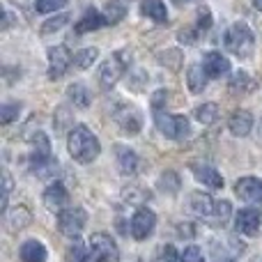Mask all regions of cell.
Listing matches in <instances>:
<instances>
[{"mask_svg":"<svg viewBox=\"0 0 262 262\" xmlns=\"http://www.w3.org/2000/svg\"><path fill=\"white\" fill-rule=\"evenodd\" d=\"M113 118L120 124V129L127 131V134H138L140 127H143V118H140L138 108H134V106H118Z\"/></svg>","mask_w":262,"mask_h":262,"instance_id":"9","label":"cell"},{"mask_svg":"<svg viewBox=\"0 0 262 262\" xmlns=\"http://www.w3.org/2000/svg\"><path fill=\"white\" fill-rule=\"evenodd\" d=\"M177 3H182V0H177Z\"/></svg>","mask_w":262,"mask_h":262,"instance_id":"42","label":"cell"},{"mask_svg":"<svg viewBox=\"0 0 262 262\" xmlns=\"http://www.w3.org/2000/svg\"><path fill=\"white\" fill-rule=\"evenodd\" d=\"M258 262H262V260H258Z\"/></svg>","mask_w":262,"mask_h":262,"instance_id":"43","label":"cell"},{"mask_svg":"<svg viewBox=\"0 0 262 262\" xmlns=\"http://www.w3.org/2000/svg\"><path fill=\"white\" fill-rule=\"evenodd\" d=\"M166 99H168V92L166 90L154 92V95H152V108L154 111H161V106L166 104Z\"/></svg>","mask_w":262,"mask_h":262,"instance_id":"39","label":"cell"},{"mask_svg":"<svg viewBox=\"0 0 262 262\" xmlns=\"http://www.w3.org/2000/svg\"><path fill=\"white\" fill-rule=\"evenodd\" d=\"M67 203H69V193H67V189H64L60 182L51 184L49 189L44 191V205H46V209H49V212H55V214L64 212Z\"/></svg>","mask_w":262,"mask_h":262,"instance_id":"12","label":"cell"},{"mask_svg":"<svg viewBox=\"0 0 262 262\" xmlns=\"http://www.w3.org/2000/svg\"><path fill=\"white\" fill-rule=\"evenodd\" d=\"M90 258L92 262H118L120 260L118 244L111 239V235L97 232V235L90 237Z\"/></svg>","mask_w":262,"mask_h":262,"instance_id":"5","label":"cell"},{"mask_svg":"<svg viewBox=\"0 0 262 262\" xmlns=\"http://www.w3.org/2000/svg\"><path fill=\"white\" fill-rule=\"evenodd\" d=\"M69 253H72V255H69V258H72V262H88V260H92L90 253H85V249H83V246H78V244L74 246Z\"/></svg>","mask_w":262,"mask_h":262,"instance_id":"37","label":"cell"},{"mask_svg":"<svg viewBox=\"0 0 262 262\" xmlns=\"http://www.w3.org/2000/svg\"><path fill=\"white\" fill-rule=\"evenodd\" d=\"M58 228L64 237L69 239H78L85 228V212L81 207H72V209H64V212L58 214Z\"/></svg>","mask_w":262,"mask_h":262,"instance_id":"6","label":"cell"},{"mask_svg":"<svg viewBox=\"0 0 262 262\" xmlns=\"http://www.w3.org/2000/svg\"><path fill=\"white\" fill-rule=\"evenodd\" d=\"M140 12H143L145 16H149L152 21H157V23H166L168 21V12H166L163 0H143Z\"/></svg>","mask_w":262,"mask_h":262,"instance_id":"23","label":"cell"},{"mask_svg":"<svg viewBox=\"0 0 262 262\" xmlns=\"http://www.w3.org/2000/svg\"><path fill=\"white\" fill-rule=\"evenodd\" d=\"M191 209H193L195 216H200V219H212V221H214L216 203H214L212 195H207V193H193V195H191Z\"/></svg>","mask_w":262,"mask_h":262,"instance_id":"18","label":"cell"},{"mask_svg":"<svg viewBox=\"0 0 262 262\" xmlns=\"http://www.w3.org/2000/svg\"><path fill=\"white\" fill-rule=\"evenodd\" d=\"M69 0H37L35 3V9L39 14H49V12H58V9L67 7Z\"/></svg>","mask_w":262,"mask_h":262,"instance_id":"30","label":"cell"},{"mask_svg":"<svg viewBox=\"0 0 262 262\" xmlns=\"http://www.w3.org/2000/svg\"><path fill=\"white\" fill-rule=\"evenodd\" d=\"M193 115H195V120H198L200 124H214L216 122V118H219V106L209 101V104L198 106Z\"/></svg>","mask_w":262,"mask_h":262,"instance_id":"26","label":"cell"},{"mask_svg":"<svg viewBox=\"0 0 262 262\" xmlns=\"http://www.w3.org/2000/svg\"><path fill=\"white\" fill-rule=\"evenodd\" d=\"M104 16H106V23H108V26H115V23H120L124 16H127V7H124L120 0H111V3H106V7H104Z\"/></svg>","mask_w":262,"mask_h":262,"instance_id":"25","label":"cell"},{"mask_svg":"<svg viewBox=\"0 0 262 262\" xmlns=\"http://www.w3.org/2000/svg\"><path fill=\"white\" fill-rule=\"evenodd\" d=\"M18 255H21L23 262H46L44 244H39V242H35V239L26 242V244L21 246V251H18Z\"/></svg>","mask_w":262,"mask_h":262,"instance_id":"22","label":"cell"},{"mask_svg":"<svg viewBox=\"0 0 262 262\" xmlns=\"http://www.w3.org/2000/svg\"><path fill=\"white\" fill-rule=\"evenodd\" d=\"M235 193L246 203L262 205V180H258V177H242L235 184Z\"/></svg>","mask_w":262,"mask_h":262,"instance_id":"10","label":"cell"},{"mask_svg":"<svg viewBox=\"0 0 262 262\" xmlns=\"http://www.w3.org/2000/svg\"><path fill=\"white\" fill-rule=\"evenodd\" d=\"M64 23H69V16H67V14H60V16H55V18H49V21L44 23V28H41V32H44V35L55 32V30H60Z\"/></svg>","mask_w":262,"mask_h":262,"instance_id":"33","label":"cell"},{"mask_svg":"<svg viewBox=\"0 0 262 262\" xmlns=\"http://www.w3.org/2000/svg\"><path fill=\"white\" fill-rule=\"evenodd\" d=\"M154 226H157V216L154 212H149L147 207H140L138 212L131 216V237L138 242L147 239L154 232Z\"/></svg>","mask_w":262,"mask_h":262,"instance_id":"8","label":"cell"},{"mask_svg":"<svg viewBox=\"0 0 262 262\" xmlns=\"http://www.w3.org/2000/svg\"><path fill=\"white\" fill-rule=\"evenodd\" d=\"M253 5H255V7H258L260 12H262V0H253Z\"/></svg>","mask_w":262,"mask_h":262,"instance_id":"41","label":"cell"},{"mask_svg":"<svg viewBox=\"0 0 262 262\" xmlns=\"http://www.w3.org/2000/svg\"><path fill=\"white\" fill-rule=\"evenodd\" d=\"M18 113H21V104H5L3 108H0V122L9 124L12 120L18 118Z\"/></svg>","mask_w":262,"mask_h":262,"instance_id":"31","label":"cell"},{"mask_svg":"<svg viewBox=\"0 0 262 262\" xmlns=\"http://www.w3.org/2000/svg\"><path fill=\"white\" fill-rule=\"evenodd\" d=\"M129 58H131L129 51H118V53H113L104 64H101L99 85L104 88V90H111V88L120 81V76L124 74V69L129 67Z\"/></svg>","mask_w":262,"mask_h":262,"instance_id":"3","label":"cell"},{"mask_svg":"<svg viewBox=\"0 0 262 262\" xmlns=\"http://www.w3.org/2000/svg\"><path fill=\"white\" fill-rule=\"evenodd\" d=\"M67 97L74 106H78V108H88V106H90V92H88V88L83 85V83H74V85H69Z\"/></svg>","mask_w":262,"mask_h":262,"instance_id":"24","label":"cell"},{"mask_svg":"<svg viewBox=\"0 0 262 262\" xmlns=\"http://www.w3.org/2000/svg\"><path fill=\"white\" fill-rule=\"evenodd\" d=\"M157 262H177V253L172 246H163L157 255Z\"/></svg>","mask_w":262,"mask_h":262,"instance_id":"36","label":"cell"},{"mask_svg":"<svg viewBox=\"0 0 262 262\" xmlns=\"http://www.w3.org/2000/svg\"><path fill=\"white\" fill-rule=\"evenodd\" d=\"M115 157H118V168L122 175H136V170H138V157H136L134 149L124 147V145H118L115 147Z\"/></svg>","mask_w":262,"mask_h":262,"instance_id":"17","label":"cell"},{"mask_svg":"<svg viewBox=\"0 0 262 262\" xmlns=\"http://www.w3.org/2000/svg\"><path fill=\"white\" fill-rule=\"evenodd\" d=\"M108 26L106 23V16L101 12H97L95 7H88L85 14H83L81 18L76 21V26H74V30L78 32V35H85V32H92V30H99V28Z\"/></svg>","mask_w":262,"mask_h":262,"instance_id":"14","label":"cell"},{"mask_svg":"<svg viewBox=\"0 0 262 262\" xmlns=\"http://www.w3.org/2000/svg\"><path fill=\"white\" fill-rule=\"evenodd\" d=\"M262 219H260V212L253 207H246V209H239L235 219V228L239 235H246V237H253L258 235V228H260Z\"/></svg>","mask_w":262,"mask_h":262,"instance_id":"11","label":"cell"},{"mask_svg":"<svg viewBox=\"0 0 262 262\" xmlns=\"http://www.w3.org/2000/svg\"><path fill=\"white\" fill-rule=\"evenodd\" d=\"M74 58L72 53H69L67 46H53V49H49V78L51 81H58V78H62L64 74H67V69L72 67Z\"/></svg>","mask_w":262,"mask_h":262,"instance_id":"7","label":"cell"},{"mask_svg":"<svg viewBox=\"0 0 262 262\" xmlns=\"http://www.w3.org/2000/svg\"><path fill=\"white\" fill-rule=\"evenodd\" d=\"M67 147H69V154H72L74 161L78 163H90L99 157L101 152V145L97 140V136L92 134L88 127L78 124L69 131V138H67Z\"/></svg>","mask_w":262,"mask_h":262,"instance_id":"1","label":"cell"},{"mask_svg":"<svg viewBox=\"0 0 262 262\" xmlns=\"http://www.w3.org/2000/svg\"><path fill=\"white\" fill-rule=\"evenodd\" d=\"M212 28V14H209L207 7H203L198 12V23H195V30L198 32H207Z\"/></svg>","mask_w":262,"mask_h":262,"instance_id":"34","label":"cell"},{"mask_svg":"<svg viewBox=\"0 0 262 262\" xmlns=\"http://www.w3.org/2000/svg\"><path fill=\"white\" fill-rule=\"evenodd\" d=\"M154 122H157V129L166 138H172V140L186 138L191 131L189 120L184 115H170V113H163V111H154Z\"/></svg>","mask_w":262,"mask_h":262,"instance_id":"4","label":"cell"},{"mask_svg":"<svg viewBox=\"0 0 262 262\" xmlns=\"http://www.w3.org/2000/svg\"><path fill=\"white\" fill-rule=\"evenodd\" d=\"M193 175L198 182H203L209 189H223V177L212 166H193Z\"/></svg>","mask_w":262,"mask_h":262,"instance_id":"20","label":"cell"},{"mask_svg":"<svg viewBox=\"0 0 262 262\" xmlns=\"http://www.w3.org/2000/svg\"><path fill=\"white\" fill-rule=\"evenodd\" d=\"M159 186H161L166 193H177V189H180V177H177L172 170H168V172H163V175H161Z\"/></svg>","mask_w":262,"mask_h":262,"instance_id":"29","label":"cell"},{"mask_svg":"<svg viewBox=\"0 0 262 262\" xmlns=\"http://www.w3.org/2000/svg\"><path fill=\"white\" fill-rule=\"evenodd\" d=\"M223 44H226V49L230 51L232 55H237V58H251L253 49H255V37L246 23L237 21L226 30Z\"/></svg>","mask_w":262,"mask_h":262,"instance_id":"2","label":"cell"},{"mask_svg":"<svg viewBox=\"0 0 262 262\" xmlns=\"http://www.w3.org/2000/svg\"><path fill=\"white\" fill-rule=\"evenodd\" d=\"M30 161L35 168L41 166V163H46V161H51V143H49V138H46V134H41V131H37V134L32 136Z\"/></svg>","mask_w":262,"mask_h":262,"instance_id":"15","label":"cell"},{"mask_svg":"<svg viewBox=\"0 0 262 262\" xmlns=\"http://www.w3.org/2000/svg\"><path fill=\"white\" fill-rule=\"evenodd\" d=\"M97 58H99V49L90 46V49H83L74 55V64H76L78 69H88V67H92V62H95Z\"/></svg>","mask_w":262,"mask_h":262,"instance_id":"27","label":"cell"},{"mask_svg":"<svg viewBox=\"0 0 262 262\" xmlns=\"http://www.w3.org/2000/svg\"><path fill=\"white\" fill-rule=\"evenodd\" d=\"M228 129L235 136L244 138V136H249L251 129H253V115H251L249 111H235V113L230 115V120H228Z\"/></svg>","mask_w":262,"mask_h":262,"instance_id":"16","label":"cell"},{"mask_svg":"<svg viewBox=\"0 0 262 262\" xmlns=\"http://www.w3.org/2000/svg\"><path fill=\"white\" fill-rule=\"evenodd\" d=\"M180 232H182L180 237H193V228L191 226H180Z\"/></svg>","mask_w":262,"mask_h":262,"instance_id":"40","label":"cell"},{"mask_svg":"<svg viewBox=\"0 0 262 262\" xmlns=\"http://www.w3.org/2000/svg\"><path fill=\"white\" fill-rule=\"evenodd\" d=\"M251 88H253V81H251V76L246 72H237L235 76H232V81H230L232 92H249Z\"/></svg>","mask_w":262,"mask_h":262,"instance_id":"28","label":"cell"},{"mask_svg":"<svg viewBox=\"0 0 262 262\" xmlns=\"http://www.w3.org/2000/svg\"><path fill=\"white\" fill-rule=\"evenodd\" d=\"M30 221H32L30 212H28L26 207H14L12 212H5V228H7V232L23 230Z\"/></svg>","mask_w":262,"mask_h":262,"instance_id":"19","label":"cell"},{"mask_svg":"<svg viewBox=\"0 0 262 262\" xmlns=\"http://www.w3.org/2000/svg\"><path fill=\"white\" fill-rule=\"evenodd\" d=\"M207 72H205L203 64H191L189 69H186V83H189V90L191 92H203L205 85H207Z\"/></svg>","mask_w":262,"mask_h":262,"instance_id":"21","label":"cell"},{"mask_svg":"<svg viewBox=\"0 0 262 262\" xmlns=\"http://www.w3.org/2000/svg\"><path fill=\"white\" fill-rule=\"evenodd\" d=\"M230 212H232V207H230V203H226V200H219L216 203V212H214V223H226L228 219H230Z\"/></svg>","mask_w":262,"mask_h":262,"instance_id":"32","label":"cell"},{"mask_svg":"<svg viewBox=\"0 0 262 262\" xmlns=\"http://www.w3.org/2000/svg\"><path fill=\"white\" fill-rule=\"evenodd\" d=\"M198 35H200V32L195 30V28H193V30H182L180 35H177V39H180L182 44H193V41L198 39Z\"/></svg>","mask_w":262,"mask_h":262,"instance_id":"38","label":"cell"},{"mask_svg":"<svg viewBox=\"0 0 262 262\" xmlns=\"http://www.w3.org/2000/svg\"><path fill=\"white\" fill-rule=\"evenodd\" d=\"M180 262H205L203 251H200L198 246H189V249H184V253L180 255Z\"/></svg>","mask_w":262,"mask_h":262,"instance_id":"35","label":"cell"},{"mask_svg":"<svg viewBox=\"0 0 262 262\" xmlns=\"http://www.w3.org/2000/svg\"><path fill=\"white\" fill-rule=\"evenodd\" d=\"M203 67L207 72L209 78H219V76H226L230 72V62H228L226 55H221L219 51H209L207 55L203 58Z\"/></svg>","mask_w":262,"mask_h":262,"instance_id":"13","label":"cell"}]
</instances>
